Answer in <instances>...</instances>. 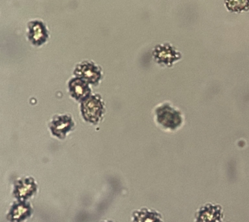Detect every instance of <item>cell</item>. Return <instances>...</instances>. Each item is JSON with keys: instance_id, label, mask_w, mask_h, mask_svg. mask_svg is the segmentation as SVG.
<instances>
[{"instance_id": "cell-8", "label": "cell", "mask_w": 249, "mask_h": 222, "mask_svg": "<svg viewBox=\"0 0 249 222\" xmlns=\"http://www.w3.org/2000/svg\"><path fill=\"white\" fill-rule=\"evenodd\" d=\"M131 222H164L163 216L157 210L147 207L134 210L131 214Z\"/></svg>"}, {"instance_id": "cell-1", "label": "cell", "mask_w": 249, "mask_h": 222, "mask_svg": "<svg viewBox=\"0 0 249 222\" xmlns=\"http://www.w3.org/2000/svg\"><path fill=\"white\" fill-rule=\"evenodd\" d=\"M38 185L32 177H19L14 182L12 194L16 200L29 201L37 194Z\"/></svg>"}, {"instance_id": "cell-4", "label": "cell", "mask_w": 249, "mask_h": 222, "mask_svg": "<svg viewBox=\"0 0 249 222\" xmlns=\"http://www.w3.org/2000/svg\"><path fill=\"white\" fill-rule=\"evenodd\" d=\"M103 109L102 101L98 95H89L83 101L81 105L84 118L91 123H97L100 121Z\"/></svg>"}, {"instance_id": "cell-2", "label": "cell", "mask_w": 249, "mask_h": 222, "mask_svg": "<svg viewBox=\"0 0 249 222\" xmlns=\"http://www.w3.org/2000/svg\"><path fill=\"white\" fill-rule=\"evenodd\" d=\"M27 39L33 46L44 45L50 38V32L46 25L40 19L29 21L27 27Z\"/></svg>"}, {"instance_id": "cell-10", "label": "cell", "mask_w": 249, "mask_h": 222, "mask_svg": "<svg viewBox=\"0 0 249 222\" xmlns=\"http://www.w3.org/2000/svg\"><path fill=\"white\" fill-rule=\"evenodd\" d=\"M228 11L231 13H240L249 10V0H225Z\"/></svg>"}, {"instance_id": "cell-12", "label": "cell", "mask_w": 249, "mask_h": 222, "mask_svg": "<svg viewBox=\"0 0 249 222\" xmlns=\"http://www.w3.org/2000/svg\"></svg>"}, {"instance_id": "cell-6", "label": "cell", "mask_w": 249, "mask_h": 222, "mask_svg": "<svg viewBox=\"0 0 249 222\" xmlns=\"http://www.w3.org/2000/svg\"><path fill=\"white\" fill-rule=\"evenodd\" d=\"M74 74L80 79L91 84H97L101 77L98 66L90 61H84L76 66Z\"/></svg>"}, {"instance_id": "cell-7", "label": "cell", "mask_w": 249, "mask_h": 222, "mask_svg": "<svg viewBox=\"0 0 249 222\" xmlns=\"http://www.w3.org/2000/svg\"><path fill=\"white\" fill-rule=\"evenodd\" d=\"M74 122L71 117L68 114L54 116L50 123V128L53 135L63 139L66 134L73 129Z\"/></svg>"}, {"instance_id": "cell-5", "label": "cell", "mask_w": 249, "mask_h": 222, "mask_svg": "<svg viewBox=\"0 0 249 222\" xmlns=\"http://www.w3.org/2000/svg\"><path fill=\"white\" fill-rule=\"evenodd\" d=\"M223 216V207L220 204L207 203L196 210L194 222H222Z\"/></svg>"}, {"instance_id": "cell-9", "label": "cell", "mask_w": 249, "mask_h": 222, "mask_svg": "<svg viewBox=\"0 0 249 222\" xmlns=\"http://www.w3.org/2000/svg\"><path fill=\"white\" fill-rule=\"evenodd\" d=\"M69 89L72 97L77 100H85L90 95V89L87 82L80 78L72 79L69 83Z\"/></svg>"}, {"instance_id": "cell-3", "label": "cell", "mask_w": 249, "mask_h": 222, "mask_svg": "<svg viewBox=\"0 0 249 222\" xmlns=\"http://www.w3.org/2000/svg\"><path fill=\"white\" fill-rule=\"evenodd\" d=\"M34 209L29 201L16 200L6 214L9 222H25L33 216Z\"/></svg>"}, {"instance_id": "cell-11", "label": "cell", "mask_w": 249, "mask_h": 222, "mask_svg": "<svg viewBox=\"0 0 249 222\" xmlns=\"http://www.w3.org/2000/svg\"><path fill=\"white\" fill-rule=\"evenodd\" d=\"M100 222H115L112 221V220H103V221H101Z\"/></svg>"}]
</instances>
